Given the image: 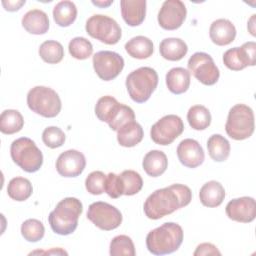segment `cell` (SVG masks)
<instances>
[{
	"label": "cell",
	"mask_w": 256,
	"mask_h": 256,
	"mask_svg": "<svg viewBox=\"0 0 256 256\" xmlns=\"http://www.w3.org/2000/svg\"><path fill=\"white\" fill-rule=\"evenodd\" d=\"M191 200L192 192L188 186L172 184L152 192L145 200L143 210L149 219L157 220L187 206Z\"/></svg>",
	"instance_id": "1"
},
{
	"label": "cell",
	"mask_w": 256,
	"mask_h": 256,
	"mask_svg": "<svg viewBox=\"0 0 256 256\" xmlns=\"http://www.w3.org/2000/svg\"><path fill=\"white\" fill-rule=\"evenodd\" d=\"M183 238L184 233L179 224L166 222L147 234L146 247L154 255L170 254L178 250Z\"/></svg>",
	"instance_id": "2"
},
{
	"label": "cell",
	"mask_w": 256,
	"mask_h": 256,
	"mask_svg": "<svg viewBox=\"0 0 256 256\" xmlns=\"http://www.w3.org/2000/svg\"><path fill=\"white\" fill-rule=\"evenodd\" d=\"M82 212V203L77 198L67 197L62 199L48 216L52 231L62 236L73 233L78 226V219Z\"/></svg>",
	"instance_id": "3"
},
{
	"label": "cell",
	"mask_w": 256,
	"mask_h": 256,
	"mask_svg": "<svg viewBox=\"0 0 256 256\" xmlns=\"http://www.w3.org/2000/svg\"><path fill=\"white\" fill-rule=\"evenodd\" d=\"M125 85L134 102L144 103L158 85V74L151 67H140L128 74Z\"/></svg>",
	"instance_id": "4"
},
{
	"label": "cell",
	"mask_w": 256,
	"mask_h": 256,
	"mask_svg": "<svg viewBox=\"0 0 256 256\" xmlns=\"http://www.w3.org/2000/svg\"><path fill=\"white\" fill-rule=\"evenodd\" d=\"M13 162L28 173L38 171L43 164V154L35 142L28 137L14 140L10 146Z\"/></svg>",
	"instance_id": "5"
},
{
	"label": "cell",
	"mask_w": 256,
	"mask_h": 256,
	"mask_svg": "<svg viewBox=\"0 0 256 256\" xmlns=\"http://www.w3.org/2000/svg\"><path fill=\"white\" fill-rule=\"evenodd\" d=\"M30 110L46 118L56 117L61 111V100L55 90L46 86H35L27 94Z\"/></svg>",
	"instance_id": "6"
},
{
	"label": "cell",
	"mask_w": 256,
	"mask_h": 256,
	"mask_svg": "<svg viewBox=\"0 0 256 256\" xmlns=\"http://www.w3.org/2000/svg\"><path fill=\"white\" fill-rule=\"evenodd\" d=\"M254 113L245 104L234 105L228 113L225 130L227 135L234 140L249 138L254 132Z\"/></svg>",
	"instance_id": "7"
},
{
	"label": "cell",
	"mask_w": 256,
	"mask_h": 256,
	"mask_svg": "<svg viewBox=\"0 0 256 256\" xmlns=\"http://www.w3.org/2000/svg\"><path fill=\"white\" fill-rule=\"evenodd\" d=\"M85 30L92 38L108 45L118 43L122 36L119 24L113 18L102 14L92 15L86 21Z\"/></svg>",
	"instance_id": "8"
},
{
	"label": "cell",
	"mask_w": 256,
	"mask_h": 256,
	"mask_svg": "<svg viewBox=\"0 0 256 256\" xmlns=\"http://www.w3.org/2000/svg\"><path fill=\"white\" fill-rule=\"evenodd\" d=\"M188 71L204 85H214L220 77V72L213 58L205 52H196L188 60Z\"/></svg>",
	"instance_id": "9"
},
{
	"label": "cell",
	"mask_w": 256,
	"mask_h": 256,
	"mask_svg": "<svg viewBox=\"0 0 256 256\" xmlns=\"http://www.w3.org/2000/svg\"><path fill=\"white\" fill-rule=\"evenodd\" d=\"M184 131V124L182 119L174 114L163 116L150 130V137L152 141L158 145L167 146L178 138Z\"/></svg>",
	"instance_id": "10"
},
{
	"label": "cell",
	"mask_w": 256,
	"mask_h": 256,
	"mask_svg": "<svg viewBox=\"0 0 256 256\" xmlns=\"http://www.w3.org/2000/svg\"><path fill=\"white\" fill-rule=\"evenodd\" d=\"M87 218L96 227L104 231L116 229L122 223L121 212L115 206L102 201L90 204L87 211Z\"/></svg>",
	"instance_id": "11"
},
{
	"label": "cell",
	"mask_w": 256,
	"mask_h": 256,
	"mask_svg": "<svg viewBox=\"0 0 256 256\" xmlns=\"http://www.w3.org/2000/svg\"><path fill=\"white\" fill-rule=\"evenodd\" d=\"M93 68L98 77L104 81L115 79L124 68L123 57L113 51H99L93 55Z\"/></svg>",
	"instance_id": "12"
},
{
	"label": "cell",
	"mask_w": 256,
	"mask_h": 256,
	"mask_svg": "<svg viewBox=\"0 0 256 256\" xmlns=\"http://www.w3.org/2000/svg\"><path fill=\"white\" fill-rule=\"evenodd\" d=\"M187 9L180 0H166L163 2L159 13L158 23L165 30H176L180 28L186 19Z\"/></svg>",
	"instance_id": "13"
},
{
	"label": "cell",
	"mask_w": 256,
	"mask_h": 256,
	"mask_svg": "<svg viewBox=\"0 0 256 256\" xmlns=\"http://www.w3.org/2000/svg\"><path fill=\"white\" fill-rule=\"evenodd\" d=\"M86 166V159L82 152L70 149L62 152L56 161V170L63 177H77Z\"/></svg>",
	"instance_id": "14"
},
{
	"label": "cell",
	"mask_w": 256,
	"mask_h": 256,
	"mask_svg": "<svg viewBox=\"0 0 256 256\" xmlns=\"http://www.w3.org/2000/svg\"><path fill=\"white\" fill-rule=\"evenodd\" d=\"M226 215L229 219L241 223H250L256 217V203L252 197H239L230 200L226 205Z\"/></svg>",
	"instance_id": "15"
},
{
	"label": "cell",
	"mask_w": 256,
	"mask_h": 256,
	"mask_svg": "<svg viewBox=\"0 0 256 256\" xmlns=\"http://www.w3.org/2000/svg\"><path fill=\"white\" fill-rule=\"evenodd\" d=\"M176 152L180 163L188 168L200 166L205 158L202 146L198 141L191 138L182 140L178 144Z\"/></svg>",
	"instance_id": "16"
},
{
	"label": "cell",
	"mask_w": 256,
	"mask_h": 256,
	"mask_svg": "<svg viewBox=\"0 0 256 256\" xmlns=\"http://www.w3.org/2000/svg\"><path fill=\"white\" fill-rule=\"evenodd\" d=\"M209 36L214 44L225 46L234 41L236 37V28L228 19H217L210 25Z\"/></svg>",
	"instance_id": "17"
},
{
	"label": "cell",
	"mask_w": 256,
	"mask_h": 256,
	"mask_svg": "<svg viewBox=\"0 0 256 256\" xmlns=\"http://www.w3.org/2000/svg\"><path fill=\"white\" fill-rule=\"evenodd\" d=\"M146 0H121V15L127 25H140L146 16Z\"/></svg>",
	"instance_id": "18"
},
{
	"label": "cell",
	"mask_w": 256,
	"mask_h": 256,
	"mask_svg": "<svg viewBox=\"0 0 256 256\" xmlns=\"http://www.w3.org/2000/svg\"><path fill=\"white\" fill-rule=\"evenodd\" d=\"M23 28L34 35L45 34L49 29V18L40 9H32L22 17Z\"/></svg>",
	"instance_id": "19"
},
{
	"label": "cell",
	"mask_w": 256,
	"mask_h": 256,
	"mask_svg": "<svg viewBox=\"0 0 256 256\" xmlns=\"http://www.w3.org/2000/svg\"><path fill=\"white\" fill-rule=\"evenodd\" d=\"M122 105L112 96H103L98 99L95 105V115L100 121L111 125L119 114Z\"/></svg>",
	"instance_id": "20"
},
{
	"label": "cell",
	"mask_w": 256,
	"mask_h": 256,
	"mask_svg": "<svg viewBox=\"0 0 256 256\" xmlns=\"http://www.w3.org/2000/svg\"><path fill=\"white\" fill-rule=\"evenodd\" d=\"M199 198L201 203L206 207H218L222 204L225 198L224 187L221 183L215 180H211L201 187Z\"/></svg>",
	"instance_id": "21"
},
{
	"label": "cell",
	"mask_w": 256,
	"mask_h": 256,
	"mask_svg": "<svg viewBox=\"0 0 256 256\" xmlns=\"http://www.w3.org/2000/svg\"><path fill=\"white\" fill-rule=\"evenodd\" d=\"M117 141L120 146L134 147L139 144L144 136L142 126L135 120L130 121L117 131Z\"/></svg>",
	"instance_id": "22"
},
{
	"label": "cell",
	"mask_w": 256,
	"mask_h": 256,
	"mask_svg": "<svg viewBox=\"0 0 256 256\" xmlns=\"http://www.w3.org/2000/svg\"><path fill=\"white\" fill-rule=\"evenodd\" d=\"M142 166L147 175L151 177H158L166 171L168 159L163 151L151 150L144 156Z\"/></svg>",
	"instance_id": "23"
},
{
	"label": "cell",
	"mask_w": 256,
	"mask_h": 256,
	"mask_svg": "<svg viewBox=\"0 0 256 256\" xmlns=\"http://www.w3.org/2000/svg\"><path fill=\"white\" fill-rule=\"evenodd\" d=\"M166 85L168 90L176 95L186 92L190 86V73L182 67L170 69L166 74Z\"/></svg>",
	"instance_id": "24"
},
{
	"label": "cell",
	"mask_w": 256,
	"mask_h": 256,
	"mask_svg": "<svg viewBox=\"0 0 256 256\" xmlns=\"http://www.w3.org/2000/svg\"><path fill=\"white\" fill-rule=\"evenodd\" d=\"M160 55L169 61H179L188 52L187 44L180 38H165L159 45Z\"/></svg>",
	"instance_id": "25"
},
{
	"label": "cell",
	"mask_w": 256,
	"mask_h": 256,
	"mask_svg": "<svg viewBox=\"0 0 256 256\" xmlns=\"http://www.w3.org/2000/svg\"><path fill=\"white\" fill-rule=\"evenodd\" d=\"M117 181L121 195L126 196L137 194L143 186L142 177L134 170H124L120 174H117Z\"/></svg>",
	"instance_id": "26"
},
{
	"label": "cell",
	"mask_w": 256,
	"mask_h": 256,
	"mask_svg": "<svg viewBox=\"0 0 256 256\" xmlns=\"http://www.w3.org/2000/svg\"><path fill=\"white\" fill-rule=\"evenodd\" d=\"M125 50L132 58L146 59L153 54L154 46L152 40L140 35L133 37L126 42Z\"/></svg>",
	"instance_id": "27"
},
{
	"label": "cell",
	"mask_w": 256,
	"mask_h": 256,
	"mask_svg": "<svg viewBox=\"0 0 256 256\" xmlns=\"http://www.w3.org/2000/svg\"><path fill=\"white\" fill-rule=\"evenodd\" d=\"M207 149L209 156L216 162L227 160L230 154L229 141L220 134H213L207 140Z\"/></svg>",
	"instance_id": "28"
},
{
	"label": "cell",
	"mask_w": 256,
	"mask_h": 256,
	"mask_svg": "<svg viewBox=\"0 0 256 256\" xmlns=\"http://www.w3.org/2000/svg\"><path fill=\"white\" fill-rule=\"evenodd\" d=\"M77 17V8L72 1L64 0L58 2L53 8V18L60 27L70 26Z\"/></svg>",
	"instance_id": "29"
},
{
	"label": "cell",
	"mask_w": 256,
	"mask_h": 256,
	"mask_svg": "<svg viewBox=\"0 0 256 256\" xmlns=\"http://www.w3.org/2000/svg\"><path fill=\"white\" fill-rule=\"evenodd\" d=\"M24 125L22 114L18 110L7 109L0 116V131L3 134L11 135L19 132Z\"/></svg>",
	"instance_id": "30"
},
{
	"label": "cell",
	"mask_w": 256,
	"mask_h": 256,
	"mask_svg": "<svg viewBox=\"0 0 256 256\" xmlns=\"http://www.w3.org/2000/svg\"><path fill=\"white\" fill-rule=\"evenodd\" d=\"M33 192V187L31 182L23 177L12 178L7 186L8 196L15 201H25L27 200Z\"/></svg>",
	"instance_id": "31"
},
{
	"label": "cell",
	"mask_w": 256,
	"mask_h": 256,
	"mask_svg": "<svg viewBox=\"0 0 256 256\" xmlns=\"http://www.w3.org/2000/svg\"><path fill=\"white\" fill-rule=\"evenodd\" d=\"M187 120L194 130H205L211 124L210 111L203 105H194L187 112Z\"/></svg>",
	"instance_id": "32"
},
{
	"label": "cell",
	"mask_w": 256,
	"mask_h": 256,
	"mask_svg": "<svg viewBox=\"0 0 256 256\" xmlns=\"http://www.w3.org/2000/svg\"><path fill=\"white\" fill-rule=\"evenodd\" d=\"M39 56L48 64H57L64 57V48L62 44L55 40L44 41L39 47Z\"/></svg>",
	"instance_id": "33"
},
{
	"label": "cell",
	"mask_w": 256,
	"mask_h": 256,
	"mask_svg": "<svg viewBox=\"0 0 256 256\" xmlns=\"http://www.w3.org/2000/svg\"><path fill=\"white\" fill-rule=\"evenodd\" d=\"M111 256H135L136 251L132 239L127 235L115 236L110 242Z\"/></svg>",
	"instance_id": "34"
},
{
	"label": "cell",
	"mask_w": 256,
	"mask_h": 256,
	"mask_svg": "<svg viewBox=\"0 0 256 256\" xmlns=\"http://www.w3.org/2000/svg\"><path fill=\"white\" fill-rule=\"evenodd\" d=\"M70 55L78 60L88 59L93 53V46L89 40L84 37L73 38L68 45Z\"/></svg>",
	"instance_id": "35"
},
{
	"label": "cell",
	"mask_w": 256,
	"mask_h": 256,
	"mask_svg": "<svg viewBox=\"0 0 256 256\" xmlns=\"http://www.w3.org/2000/svg\"><path fill=\"white\" fill-rule=\"evenodd\" d=\"M45 228L37 219H27L21 225V234L28 242H38L44 237Z\"/></svg>",
	"instance_id": "36"
},
{
	"label": "cell",
	"mask_w": 256,
	"mask_h": 256,
	"mask_svg": "<svg viewBox=\"0 0 256 256\" xmlns=\"http://www.w3.org/2000/svg\"><path fill=\"white\" fill-rule=\"evenodd\" d=\"M106 175L102 171L91 172L85 180L86 190L92 195H100L105 192Z\"/></svg>",
	"instance_id": "37"
},
{
	"label": "cell",
	"mask_w": 256,
	"mask_h": 256,
	"mask_svg": "<svg viewBox=\"0 0 256 256\" xmlns=\"http://www.w3.org/2000/svg\"><path fill=\"white\" fill-rule=\"evenodd\" d=\"M42 141L47 147L55 149L64 144L65 134L59 127L50 126L44 129L42 133Z\"/></svg>",
	"instance_id": "38"
},
{
	"label": "cell",
	"mask_w": 256,
	"mask_h": 256,
	"mask_svg": "<svg viewBox=\"0 0 256 256\" xmlns=\"http://www.w3.org/2000/svg\"><path fill=\"white\" fill-rule=\"evenodd\" d=\"M238 54L245 68L247 66H254L256 63V43L254 41L244 43L238 47Z\"/></svg>",
	"instance_id": "39"
},
{
	"label": "cell",
	"mask_w": 256,
	"mask_h": 256,
	"mask_svg": "<svg viewBox=\"0 0 256 256\" xmlns=\"http://www.w3.org/2000/svg\"><path fill=\"white\" fill-rule=\"evenodd\" d=\"M223 63L228 69L233 71H240L245 68L240 61L239 54H238V47L228 49L223 54Z\"/></svg>",
	"instance_id": "40"
},
{
	"label": "cell",
	"mask_w": 256,
	"mask_h": 256,
	"mask_svg": "<svg viewBox=\"0 0 256 256\" xmlns=\"http://www.w3.org/2000/svg\"><path fill=\"white\" fill-rule=\"evenodd\" d=\"M105 193H107L108 196L113 199H117L121 196L117 184V174L110 172L108 175H106Z\"/></svg>",
	"instance_id": "41"
},
{
	"label": "cell",
	"mask_w": 256,
	"mask_h": 256,
	"mask_svg": "<svg viewBox=\"0 0 256 256\" xmlns=\"http://www.w3.org/2000/svg\"><path fill=\"white\" fill-rule=\"evenodd\" d=\"M194 256H201V255H221V252L217 249L215 245L212 243H201L196 247V250L193 253Z\"/></svg>",
	"instance_id": "42"
},
{
	"label": "cell",
	"mask_w": 256,
	"mask_h": 256,
	"mask_svg": "<svg viewBox=\"0 0 256 256\" xmlns=\"http://www.w3.org/2000/svg\"><path fill=\"white\" fill-rule=\"evenodd\" d=\"M25 4V0L23 1H2V5L7 11H17L21 8L22 5Z\"/></svg>",
	"instance_id": "43"
},
{
	"label": "cell",
	"mask_w": 256,
	"mask_h": 256,
	"mask_svg": "<svg viewBox=\"0 0 256 256\" xmlns=\"http://www.w3.org/2000/svg\"><path fill=\"white\" fill-rule=\"evenodd\" d=\"M255 14H253L252 16H251V18L249 19V21H248V25H247V28H248V30H249V32L251 33V35H253V36H255V28H254V23H255Z\"/></svg>",
	"instance_id": "44"
},
{
	"label": "cell",
	"mask_w": 256,
	"mask_h": 256,
	"mask_svg": "<svg viewBox=\"0 0 256 256\" xmlns=\"http://www.w3.org/2000/svg\"><path fill=\"white\" fill-rule=\"evenodd\" d=\"M113 3V0H108V1H92V4L95 6H98L100 8H106L110 6Z\"/></svg>",
	"instance_id": "45"
}]
</instances>
